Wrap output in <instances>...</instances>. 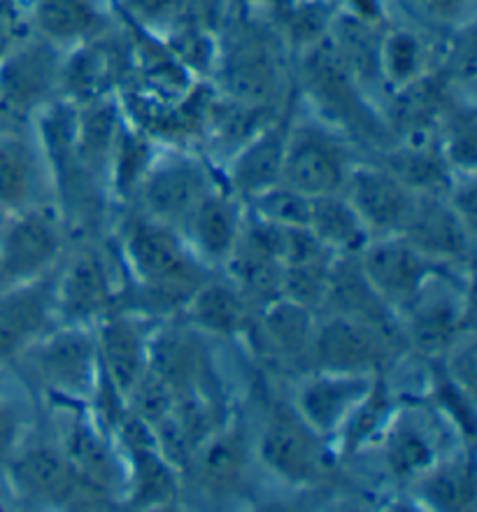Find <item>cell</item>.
<instances>
[{"mask_svg":"<svg viewBox=\"0 0 477 512\" xmlns=\"http://www.w3.org/2000/svg\"><path fill=\"white\" fill-rule=\"evenodd\" d=\"M128 261L156 305H182L203 284V273L163 222H135L126 233Z\"/></svg>","mask_w":477,"mask_h":512,"instance_id":"7a4b0ae2","label":"cell"},{"mask_svg":"<svg viewBox=\"0 0 477 512\" xmlns=\"http://www.w3.org/2000/svg\"><path fill=\"white\" fill-rule=\"evenodd\" d=\"M312 198L289 189L287 184H275L268 191L252 198L254 217L280 226V229H308Z\"/></svg>","mask_w":477,"mask_h":512,"instance_id":"e575fe53","label":"cell"},{"mask_svg":"<svg viewBox=\"0 0 477 512\" xmlns=\"http://www.w3.org/2000/svg\"><path fill=\"white\" fill-rule=\"evenodd\" d=\"M261 326L268 343L277 352L287 354V357H296V354L308 350L312 331H315V326H312V310L282 296L266 303Z\"/></svg>","mask_w":477,"mask_h":512,"instance_id":"f546056e","label":"cell"},{"mask_svg":"<svg viewBox=\"0 0 477 512\" xmlns=\"http://www.w3.org/2000/svg\"><path fill=\"white\" fill-rule=\"evenodd\" d=\"M10 475L19 494L47 506H73L84 494H96L70 464L68 454L47 445L19 452L12 459Z\"/></svg>","mask_w":477,"mask_h":512,"instance_id":"7c38bea8","label":"cell"},{"mask_svg":"<svg viewBox=\"0 0 477 512\" xmlns=\"http://www.w3.org/2000/svg\"><path fill=\"white\" fill-rule=\"evenodd\" d=\"M198 480L208 494L226 496L233 494L240 487L242 478L247 471V438L245 431L233 426V429H222L210 433L194 452Z\"/></svg>","mask_w":477,"mask_h":512,"instance_id":"7402d4cb","label":"cell"},{"mask_svg":"<svg viewBox=\"0 0 477 512\" xmlns=\"http://www.w3.org/2000/svg\"><path fill=\"white\" fill-rule=\"evenodd\" d=\"M394 410L391 403L389 387L382 378H375L370 384L368 394L357 403V408L350 412V417L343 424V454L352 457L357 454L368 440H373Z\"/></svg>","mask_w":477,"mask_h":512,"instance_id":"d6a6232c","label":"cell"},{"mask_svg":"<svg viewBox=\"0 0 477 512\" xmlns=\"http://www.w3.org/2000/svg\"><path fill=\"white\" fill-rule=\"evenodd\" d=\"M191 243L205 259L226 261L236 247L242 222L236 203L229 196L208 191L194 210L189 212Z\"/></svg>","mask_w":477,"mask_h":512,"instance_id":"d4e9b609","label":"cell"},{"mask_svg":"<svg viewBox=\"0 0 477 512\" xmlns=\"http://www.w3.org/2000/svg\"><path fill=\"white\" fill-rule=\"evenodd\" d=\"M347 201L368 233L398 236L417 208V191L398 180L387 168H354L347 177Z\"/></svg>","mask_w":477,"mask_h":512,"instance_id":"30bf717a","label":"cell"},{"mask_svg":"<svg viewBox=\"0 0 477 512\" xmlns=\"http://www.w3.org/2000/svg\"><path fill=\"white\" fill-rule=\"evenodd\" d=\"M350 173V156L338 135L319 124L291 119L282 184L308 198L333 196L345 189Z\"/></svg>","mask_w":477,"mask_h":512,"instance_id":"277c9868","label":"cell"},{"mask_svg":"<svg viewBox=\"0 0 477 512\" xmlns=\"http://www.w3.org/2000/svg\"><path fill=\"white\" fill-rule=\"evenodd\" d=\"M445 159L471 170L475 163V115L473 110H457L445 124Z\"/></svg>","mask_w":477,"mask_h":512,"instance_id":"74e56055","label":"cell"},{"mask_svg":"<svg viewBox=\"0 0 477 512\" xmlns=\"http://www.w3.org/2000/svg\"><path fill=\"white\" fill-rule=\"evenodd\" d=\"M142 203L156 222L187 219L198 201L208 194V173L189 156H168L152 163L140 182Z\"/></svg>","mask_w":477,"mask_h":512,"instance_id":"5bb4252c","label":"cell"},{"mask_svg":"<svg viewBox=\"0 0 477 512\" xmlns=\"http://www.w3.org/2000/svg\"><path fill=\"white\" fill-rule=\"evenodd\" d=\"M359 266L387 303H410L436 273V261L422 254L405 236H384L366 245Z\"/></svg>","mask_w":477,"mask_h":512,"instance_id":"9c48e42d","label":"cell"},{"mask_svg":"<svg viewBox=\"0 0 477 512\" xmlns=\"http://www.w3.org/2000/svg\"><path fill=\"white\" fill-rule=\"evenodd\" d=\"M308 231L333 256H357L370 238L357 210L340 194L312 198Z\"/></svg>","mask_w":477,"mask_h":512,"instance_id":"484cf974","label":"cell"},{"mask_svg":"<svg viewBox=\"0 0 477 512\" xmlns=\"http://www.w3.org/2000/svg\"><path fill=\"white\" fill-rule=\"evenodd\" d=\"M66 454L80 478L94 489L96 494H105L117 489L121 482V466L117 454L112 452L103 431H98L87 419H77L70 426L66 438Z\"/></svg>","mask_w":477,"mask_h":512,"instance_id":"83f0119b","label":"cell"},{"mask_svg":"<svg viewBox=\"0 0 477 512\" xmlns=\"http://www.w3.org/2000/svg\"><path fill=\"white\" fill-rule=\"evenodd\" d=\"M289 128L291 115L270 119L245 145H240L233 152L229 180L238 196H245L252 201L254 196H259L263 191H268L270 187L282 182Z\"/></svg>","mask_w":477,"mask_h":512,"instance_id":"e0dca14e","label":"cell"},{"mask_svg":"<svg viewBox=\"0 0 477 512\" xmlns=\"http://www.w3.org/2000/svg\"><path fill=\"white\" fill-rule=\"evenodd\" d=\"M326 303L336 308V315H345L359 322H366L375 329L389 333L394 338V324H391L387 301L370 287L363 270L354 256H343V261H333L331 284Z\"/></svg>","mask_w":477,"mask_h":512,"instance_id":"603a6c76","label":"cell"},{"mask_svg":"<svg viewBox=\"0 0 477 512\" xmlns=\"http://www.w3.org/2000/svg\"><path fill=\"white\" fill-rule=\"evenodd\" d=\"M0 510H5V501L3 499H0Z\"/></svg>","mask_w":477,"mask_h":512,"instance_id":"7bdbcfd3","label":"cell"},{"mask_svg":"<svg viewBox=\"0 0 477 512\" xmlns=\"http://www.w3.org/2000/svg\"><path fill=\"white\" fill-rule=\"evenodd\" d=\"M121 10L138 28L159 33L163 28L184 24L189 12V0H119Z\"/></svg>","mask_w":477,"mask_h":512,"instance_id":"8d00e7d4","label":"cell"},{"mask_svg":"<svg viewBox=\"0 0 477 512\" xmlns=\"http://www.w3.org/2000/svg\"><path fill=\"white\" fill-rule=\"evenodd\" d=\"M96 350L98 366L126 401L135 384L147 373L149 347L145 333L131 317L105 315L96 338Z\"/></svg>","mask_w":477,"mask_h":512,"instance_id":"ffe728a7","label":"cell"},{"mask_svg":"<svg viewBox=\"0 0 477 512\" xmlns=\"http://www.w3.org/2000/svg\"><path fill=\"white\" fill-rule=\"evenodd\" d=\"M19 126L0 124V215L31 208L35 194V156Z\"/></svg>","mask_w":477,"mask_h":512,"instance_id":"4316f807","label":"cell"},{"mask_svg":"<svg viewBox=\"0 0 477 512\" xmlns=\"http://www.w3.org/2000/svg\"><path fill=\"white\" fill-rule=\"evenodd\" d=\"M426 49L419 35L405 28L382 33L380 45V75L389 87L401 89L405 84L426 75Z\"/></svg>","mask_w":477,"mask_h":512,"instance_id":"1f68e13d","label":"cell"},{"mask_svg":"<svg viewBox=\"0 0 477 512\" xmlns=\"http://www.w3.org/2000/svg\"><path fill=\"white\" fill-rule=\"evenodd\" d=\"M33 371L49 389L63 396H87L98 375L96 338L84 326L56 331L24 352Z\"/></svg>","mask_w":477,"mask_h":512,"instance_id":"8992f818","label":"cell"},{"mask_svg":"<svg viewBox=\"0 0 477 512\" xmlns=\"http://www.w3.org/2000/svg\"><path fill=\"white\" fill-rule=\"evenodd\" d=\"M61 252V226L49 210L26 208L0 226V289L31 282Z\"/></svg>","mask_w":477,"mask_h":512,"instance_id":"5b68a950","label":"cell"},{"mask_svg":"<svg viewBox=\"0 0 477 512\" xmlns=\"http://www.w3.org/2000/svg\"><path fill=\"white\" fill-rule=\"evenodd\" d=\"M370 373H324L310 380L298 394L296 410L319 436L343 429L345 419L357 408L373 384Z\"/></svg>","mask_w":477,"mask_h":512,"instance_id":"d6986e66","label":"cell"},{"mask_svg":"<svg viewBox=\"0 0 477 512\" xmlns=\"http://www.w3.org/2000/svg\"><path fill=\"white\" fill-rule=\"evenodd\" d=\"M63 56L38 35H17L0 56V124L19 126L61 91Z\"/></svg>","mask_w":477,"mask_h":512,"instance_id":"3957f363","label":"cell"},{"mask_svg":"<svg viewBox=\"0 0 477 512\" xmlns=\"http://www.w3.org/2000/svg\"><path fill=\"white\" fill-rule=\"evenodd\" d=\"M433 447L417 424L401 422L389 431L387 438V464L398 478L422 475L433 466Z\"/></svg>","mask_w":477,"mask_h":512,"instance_id":"836d02e7","label":"cell"},{"mask_svg":"<svg viewBox=\"0 0 477 512\" xmlns=\"http://www.w3.org/2000/svg\"><path fill=\"white\" fill-rule=\"evenodd\" d=\"M54 305L75 326L110 315L115 289L101 256L91 250L73 256L54 291Z\"/></svg>","mask_w":477,"mask_h":512,"instance_id":"ac0fdd59","label":"cell"},{"mask_svg":"<svg viewBox=\"0 0 477 512\" xmlns=\"http://www.w3.org/2000/svg\"><path fill=\"white\" fill-rule=\"evenodd\" d=\"M19 436V417L10 403L0 398V452L12 450Z\"/></svg>","mask_w":477,"mask_h":512,"instance_id":"ab89813d","label":"cell"},{"mask_svg":"<svg viewBox=\"0 0 477 512\" xmlns=\"http://www.w3.org/2000/svg\"><path fill=\"white\" fill-rule=\"evenodd\" d=\"M26 24L59 49H73L110 31L105 0H26Z\"/></svg>","mask_w":477,"mask_h":512,"instance_id":"2e32d148","label":"cell"},{"mask_svg":"<svg viewBox=\"0 0 477 512\" xmlns=\"http://www.w3.org/2000/svg\"><path fill=\"white\" fill-rule=\"evenodd\" d=\"M429 259H461L471 245V229L461 222L454 208L433 198H419L408 226L401 233Z\"/></svg>","mask_w":477,"mask_h":512,"instance_id":"44dd1931","label":"cell"},{"mask_svg":"<svg viewBox=\"0 0 477 512\" xmlns=\"http://www.w3.org/2000/svg\"><path fill=\"white\" fill-rule=\"evenodd\" d=\"M187 303L191 322L201 331L215 336H238L247 331L249 312L245 298L229 284L203 282Z\"/></svg>","mask_w":477,"mask_h":512,"instance_id":"f1b7e54d","label":"cell"},{"mask_svg":"<svg viewBox=\"0 0 477 512\" xmlns=\"http://www.w3.org/2000/svg\"><path fill=\"white\" fill-rule=\"evenodd\" d=\"M121 438H124L133 468L128 506L145 510L175 506L177 496H180L175 466L161 452L152 426L131 417L121 422Z\"/></svg>","mask_w":477,"mask_h":512,"instance_id":"4fadbf2b","label":"cell"},{"mask_svg":"<svg viewBox=\"0 0 477 512\" xmlns=\"http://www.w3.org/2000/svg\"><path fill=\"white\" fill-rule=\"evenodd\" d=\"M259 457L282 480L303 485L324 471L322 436L305 424L296 408L277 405L263 429Z\"/></svg>","mask_w":477,"mask_h":512,"instance_id":"ba28073f","label":"cell"},{"mask_svg":"<svg viewBox=\"0 0 477 512\" xmlns=\"http://www.w3.org/2000/svg\"><path fill=\"white\" fill-rule=\"evenodd\" d=\"M410 3L417 5L426 17L438 21V24H454L464 17L471 0H410Z\"/></svg>","mask_w":477,"mask_h":512,"instance_id":"f35d334b","label":"cell"},{"mask_svg":"<svg viewBox=\"0 0 477 512\" xmlns=\"http://www.w3.org/2000/svg\"><path fill=\"white\" fill-rule=\"evenodd\" d=\"M17 35V14H14L12 0H0V56L7 52Z\"/></svg>","mask_w":477,"mask_h":512,"instance_id":"60d3db41","label":"cell"},{"mask_svg":"<svg viewBox=\"0 0 477 512\" xmlns=\"http://www.w3.org/2000/svg\"><path fill=\"white\" fill-rule=\"evenodd\" d=\"M217 66L231 103L273 108L284 82L282 40L261 21H236Z\"/></svg>","mask_w":477,"mask_h":512,"instance_id":"6da1fadb","label":"cell"},{"mask_svg":"<svg viewBox=\"0 0 477 512\" xmlns=\"http://www.w3.org/2000/svg\"><path fill=\"white\" fill-rule=\"evenodd\" d=\"M394 338L359 319L333 315L312 331L310 350L322 373H370L387 361Z\"/></svg>","mask_w":477,"mask_h":512,"instance_id":"52a82bcc","label":"cell"},{"mask_svg":"<svg viewBox=\"0 0 477 512\" xmlns=\"http://www.w3.org/2000/svg\"><path fill=\"white\" fill-rule=\"evenodd\" d=\"M303 3H329V0H303Z\"/></svg>","mask_w":477,"mask_h":512,"instance_id":"b9f144b4","label":"cell"},{"mask_svg":"<svg viewBox=\"0 0 477 512\" xmlns=\"http://www.w3.org/2000/svg\"><path fill=\"white\" fill-rule=\"evenodd\" d=\"M149 140L145 133L128 128L126 122L121 124V131L117 135L115 149H112V163H115V182L121 194H131V189L140 187L142 177L152 166L149 161Z\"/></svg>","mask_w":477,"mask_h":512,"instance_id":"d590c367","label":"cell"},{"mask_svg":"<svg viewBox=\"0 0 477 512\" xmlns=\"http://www.w3.org/2000/svg\"><path fill=\"white\" fill-rule=\"evenodd\" d=\"M128 73V52L110 31L70 49L63 59L61 91L80 105L112 96Z\"/></svg>","mask_w":477,"mask_h":512,"instance_id":"8fae6325","label":"cell"},{"mask_svg":"<svg viewBox=\"0 0 477 512\" xmlns=\"http://www.w3.org/2000/svg\"><path fill=\"white\" fill-rule=\"evenodd\" d=\"M422 499L436 510H466L475 503V471L471 461H457L422 473Z\"/></svg>","mask_w":477,"mask_h":512,"instance_id":"4dcf8cb0","label":"cell"},{"mask_svg":"<svg viewBox=\"0 0 477 512\" xmlns=\"http://www.w3.org/2000/svg\"><path fill=\"white\" fill-rule=\"evenodd\" d=\"M52 305L54 291L40 277L0 289V366L21 359L45 336Z\"/></svg>","mask_w":477,"mask_h":512,"instance_id":"9a60e30c","label":"cell"},{"mask_svg":"<svg viewBox=\"0 0 477 512\" xmlns=\"http://www.w3.org/2000/svg\"><path fill=\"white\" fill-rule=\"evenodd\" d=\"M464 310L452 296L438 294L429 284L410 301L408 333L419 350L445 352L461 336Z\"/></svg>","mask_w":477,"mask_h":512,"instance_id":"cb8c5ba5","label":"cell"}]
</instances>
